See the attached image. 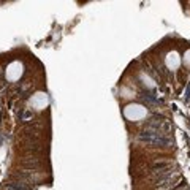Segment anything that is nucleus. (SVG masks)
I'll list each match as a JSON object with an SVG mask.
<instances>
[{
  "label": "nucleus",
  "mask_w": 190,
  "mask_h": 190,
  "mask_svg": "<svg viewBox=\"0 0 190 190\" xmlns=\"http://www.w3.org/2000/svg\"><path fill=\"white\" fill-rule=\"evenodd\" d=\"M5 76H6V79H8V81H14V79H17L19 76H21V65H19L17 62L10 63V65L6 66Z\"/></svg>",
  "instance_id": "obj_1"
},
{
  "label": "nucleus",
  "mask_w": 190,
  "mask_h": 190,
  "mask_svg": "<svg viewBox=\"0 0 190 190\" xmlns=\"http://www.w3.org/2000/svg\"><path fill=\"white\" fill-rule=\"evenodd\" d=\"M168 168H171L169 162H157V163L152 165V169H154L155 173H158V171H163V169H168Z\"/></svg>",
  "instance_id": "obj_2"
},
{
  "label": "nucleus",
  "mask_w": 190,
  "mask_h": 190,
  "mask_svg": "<svg viewBox=\"0 0 190 190\" xmlns=\"http://www.w3.org/2000/svg\"><path fill=\"white\" fill-rule=\"evenodd\" d=\"M6 190H28L24 184H19V182H13V184H8L5 187Z\"/></svg>",
  "instance_id": "obj_3"
},
{
  "label": "nucleus",
  "mask_w": 190,
  "mask_h": 190,
  "mask_svg": "<svg viewBox=\"0 0 190 190\" xmlns=\"http://www.w3.org/2000/svg\"><path fill=\"white\" fill-rule=\"evenodd\" d=\"M182 187H185V180H180V182H179L176 187H173L171 190H179V188H182Z\"/></svg>",
  "instance_id": "obj_4"
},
{
  "label": "nucleus",
  "mask_w": 190,
  "mask_h": 190,
  "mask_svg": "<svg viewBox=\"0 0 190 190\" xmlns=\"http://www.w3.org/2000/svg\"><path fill=\"white\" fill-rule=\"evenodd\" d=\"M184 100H185V101H188V100H190V86H188L187 90H185V97H184Z\"/></svg>",
  "instance_id": "obj_5"
}]
</instances>
